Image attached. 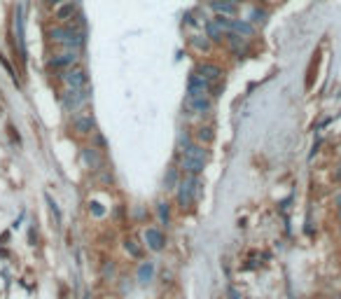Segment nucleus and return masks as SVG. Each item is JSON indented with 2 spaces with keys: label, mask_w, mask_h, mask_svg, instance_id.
Returning a JSON list of instances; mask_svg holds the SVG:
<instances>
[{
  "label": "nucleus",
  "mask_w": 341,
  "mask_h": 299,
  "mask_svg": "<svg viewBox=\"0 0 341 299\" xmlns=\"http://www.w3.org/2000/svg\"><path fill=\"white\" fill-rule=\"evenodd\" d=\"M199 196H201L199 176H185L182 183L178 185V206L182 211H185V208H192V206L199 201Z\"/></svg>",
  "instance_id": "1"
},
{
  "label": "nucleus",
  "mask_w": 341,
  "mask_h": 299,
  "mask_svg": "<svg viewBox=\"0 0 341 299\" xmlns=\"http://www.w3.org/2000/svg\"><path fill=\"white\" fill-rule=\"evenodd\" d=\"M49 37L52 42L63 44V47H70V49H77L84 44V31L82 28H72V26H56L49 31Z\"/></svg>",
  "instance_id": "2"
},
{
  "label": "nucleus",
  "mask_w": 341,
  "mask_h": 299,
  "mask_svg": "<svg viewBox=\"0 0 341 299\" xmlns=\"http://www.w3.org/2000/svg\"><path fill=\"white\" fill-rule=\"evenodd\" d=\"M89 101V87L84 89H66L61 94V103L66 110H80Z\"/></svg>",
  "instance_id": "3"
},
{
  "label": "nucleus",
  "mask_w": 341,
  "mask_h": 299,
  "mask_svg": "<svg viewBox=\"0 0 341 299\" xmlns=\"http://www.w3.org/2000/svg\"><path fill=\"white\" fill-rule=\"evenodd\" d=\"M75 63H77V54L75 52L56 54V56H52V59L47 61V71L66 73V71H70V68H75Z\"/></svg>",
  "instance_id": "4"
},
{
  "label": "nucleus",
  "mask_w": 341,
  "mask_h": 299,
  "mask_svg": "<svg viewBox=\"0 0 341 299\" xmlns=\"http://www.w3.org/2000/svg\"><path fill=\"white\" fill-rule=\"evenodd\" d=\"M210 82L204 79L199 73H192L187 79V98H201V96H208V91H210Z\"/></svg>",
  "instance_id": "5"
},
{
  "label": "nucleus",
  "mask_w": 341,
  "mask_h": 299,
  "mask_svg": "<svg viewBox=\"0 0 341 299\" xmlns=\"http://www.w3.org/2000/svg\"><path fill=\"white\" fill-rule=\"evenodd\" d=\"M63 82H66L68 89H84L89 84V75L82 68H70V71L63 73Z\"/></svg>",
  "instance_id": "6"
},
{
  "label": "nucleus",
  "mask_w": 341,
  "mask_h": 299,
  "mask_svg": "<svg viewBox=\"0 0 341 299\" xmlns=\"http://www.w3.org/2000/svg\"><path fill=\"white\" fill-rule=\"evenodd\" d=\"M145 246L154 250V253H162L164 248H166V236H164L162 229L157 227H147L145 229Z\"/></svg>",
  "instance_id": "7"
},
{
  "label": "nucleus",
  "mask_w": 341,
  "mask_h": 299,
  "mask_svg": "<svg viewBox=\"0 0 341 299\" xmlns=\"http://www.w3.org/2000/svg\"><path fill=\"white\" fill-rule=\"evenodd\" d=\"M94 126H96V122H94V114H91V112H77V114H72V129H75L77 133L87 136V133L94 131Z\"/></svg>",
  "instance_id": "8"
},
{
  "label": "nucleus",
  "mask_w": 341,
  "mask_h": 299,
  "mask_svg": "<svg viewBox=\"0 0 341 299\" xmlns=\"http://www.w3.org/2000/svg\"><path fill=\"white\" fill-rule=\"evenodd\" d=\"M75 14H77V5H75L72 0L56 5V9H54V17L59 19V21H63V24H72V17H75Z\"/></svg>",
  "instance_id": "9"
},
{
  "label": "nucleus",
  "mask_w": 341,
  "mask_h": 299,
  "mask_svg": "<svg viewBox=\"0 0 341 299\" xmlns=\"http://www.w3.org/2000/svg\"><path fill=\"white\" fill-rule=\"evenodd\" d=\"M185 110L189 114H201V112H206V110H210V101H208V96L185 98Z\"/></svg>",
  "instance_id": "10"
},
{
  "label": "nucleus",
  "mask_w": 341,
  "mask_h": 299,
  "mask_svg": "<svg viewBox=\"0 0 341 299\" xmlns=\"http://www.w3.org/2000/svg\"><path fill=\"white\" fill-rule=\"evenodd\" d=\"M210 7L217 12V17H234L239 12V5L232 2V0H213Z\"/></svg>",
  "instance_id": "11"
},
{
  "label": "nucleus",
  "mask_w": 341,
  "mask_h": 299,
  "mask_svg": "<svg viewBox=\"0 0 341 299\" xmlns=\"http://www.w3.org/2000/svg\"><path fill=\"white\" fill-rule=\"evenodd\" d=\"M229 33H236V36H241V37H252L255 36V26H252L250 21L232 19V24H229Z\"/></svg>",
  "instance_id": "12"
},
{
  "label": "nucleus",
  "mask_w": 341,
  "mask_h": 299,
  "mask_svg": "<svg viewBox=\"0 0 341 299\" xmlns=\"http://www.w3.org/2000/svg\"><path fill=\"white\" fill-rule=\"evenodd\" d=\"M197 73H199V75H201L204 79H208L210 84H215L217 79L222 77V71L217 68L215 63H201V66L197 68Z\"/></svg>",
  "instance_id": "13"
},
{
  "label": "nucleus",
  "mask_w": 341,
  "mask_h": 299,
  "mask_svg": "<svg viewBox=\"0 0 341 299\" xmlns=\"http://www.w3.org/2000/svg\"><path fill=\"white\" fill-rule=\"evenodd\" d=\"M206 37L210 40V42H222V40L227 37V31L217 24L215 19H213V21H206Z\"/></svg>",
  "instance_id": "14"
},
{
  "label": "nucleus",
  "mask_w": 341,
  "mask_h": 299,
  "mask_svg": "<svg viewBox=\"0 0 341 299\" xmlns=\"http://www.w3.org/2000/svg\"><path fill=\"white\" fill-rule=\"evenodd\" d=\"M204 164L206 161H199V159H192V157H182V171L187 173V176H199L201 171H204Z\"/></svg>",
  "instance_id": "15"
},
{
  "label": "nucleus",
  "mask_w": 341,
  "mask_h": 299,
  "mask_svg": "<svg viewBox=\"0 0 341 299\" xmlns=\"http://www.w3.org/2000/svg\"><path fill=\"white\" fill-rule=\"evenodd\" d=\"M185 157H192V159H199V161H206L208 152L204 145H199V143H192L187 150H185Z\"/></svg>",
  "instance_id": "16"
},
{
  "label": "nucleus",
  "mask_w": 341,
  "mask_h": 299,
  "mask_svg": "<svg viewBox=\"0 0 341 299\" xmlns=\"http://www.w3.org/2000/svg\"><path fill=\"white\" fill-rule=\"evenodd\" d=\"M154 276V264L152 262H143L140 264V269H138V283H150Z\"/></svg>",
  "instance_id": "17"
},
{
  "label": "nucleus",
  "mask_w": 341,
  "mask_h": 299,
  "mask_svg": "<svg viewBox=\"0 0 341 299\" xmlns=\"http://www.w3.org/2000/svg\"><path fill=\"white\" fill-rule=\"evenodd\" d=\"M175 185H178V168H169L164 178V189H175Z\"/></svg>",
  "instance_id": "18"
},
{
  "label": "nucleus",
  "mask_w": 341,
  "mask_h": 299,
  "mask_svg": "<svg viewBox=\"0 0 341 299\" xmlns=\"http://www.w3.org/2000/svg\"><path fill=\"white\" fill-rule=\"evenodd\" d=\"M197 141H199V145L210 143L213 141V129H210V126H199L197 129Z\"/></svg>",
  "instance_id": "19"
},
{
  "label": "nucleus",
  "mask_w": 341,
  "mask_h": 299,
  "mask_svg": "<svg viewBox=\"0 0 341 299\" xmlns=\"http://www.w3.org/2000/svg\"><path fill=\"white\" fill-rule=\"evenodd\" d=\"M84 159H87V164H91L94 168L101 166V157H99V152H96L94 148H87V150H84Z\"/></svg>",
  "instance_id": "20"
},
{
  "label": "nucleus",
  "mask_w": 341,
  "mask_h": 299,
  "mask_svg": "<svg viewBox=\"0 0 341 299\" xmlns=\"http://www.w3.org/2000/svg\"><path fill=\"white\" fill-rule=\"evenodd\" d=\"M157 213H159V220H162L164 224H169V220H170V208H169V203H166V201L157 203Z\"/></svg>",
  "instance_id": "21"
},
{
  "label": "nucleus",
  "mask_w": 341,
  "mask_h": 299,
  "mask_svg": "<svg viewBox=\"0 0 341 299\" xmlns=\"http://www.w3.org/2000/svg\"><path fill=\"white\" fill-rule=\"evenodd\" d=\"M192 44H194L197 49H204V52H206L208 47H210V40L204 37V36H194V37H192Z\"/></svg>",
  "instance_id": "22"
},
{
  "label": "nucleus",
  "mask_w": 341,
  "mask_h": 299,
  "mask_svg": "<svg viewBox=\"0 0 341 299\" xmlns=\"http://www.w3.org/2000/svg\"><path fill=\"white\" fill-rule=\"evenodd\" d=\"M264 19H267V12L264 9H252L250 12V24H264Z\"/></svg>",
  "instance_id": "23"
},
{
  "label": "nucleus",
  "mask_w": 341,
  "mask_h": 299,
  "mask_svg": "<svg viewBox=\"0 0 341 299\" xmlns=\"http://www.w3.org/2000/svg\"><path fill=\"white\" fill-rule=\"evenodd\" d=\"M124 246H126V250H129V253H131L134 257H140V248L136 246V241H134V238H126V243H124Z\"/></svg>",
  "instance_id": "24"
},
{
  "label": "nucleus",
  "mask_w": 341,
  "mask_h": 299,
  "mask_svg": "<svg viewBox=\"0 0 341 299\" xmlns=\"http://www.w3.org/2000/svg\"><path fill=\"white\" fill-rule=\"evenodd\" d=\"M334 208H337V211H341V192L334 194Z\"/></svg>",
  "instance_id": "25"
},
{
  "label": "nucleus",
  "mask_w": 341,
  "mask_h": 299,
  "mask_svg": "<svg viewBox=\"0 0 341 299\" xmlns=\"http://www.w3.org/2000/svg\"><path fill=\"white\" fill-rule=\"evenodd\" d=\"M91 211H94V215H103V208H101V203H91Z\"/></svg>",
  "instance_id": "26"
},
{
  "label": "nucleus",
  "mask_w": 341,
  "mask_h": 299,
  "mask_svg": "<svg viewBox=\"0 0 341 299\" xmlns=\"http://www.w3.org/2000/svg\"><path fill=\"white\" fill-rule=\"evenodd\" d=\"M227 295H229V299H243L241 295H239V292L234 290V288H229V290H227Z\"/></svg>",
  "instance_id": "27"
},
{
  "label": "nucleus",
  "mask_w": 341,
  "mask_h": 299,
  "mask_svg": "<svg viewBox=\"0 0 341 299\" xmlns=\"http://www.w3.org/2000/svg\"><path fill=\"white\" fill-rule=\"evenodd\" d=\"M334 178H337V183H341V164L337 166V171H334Z\"/></svg>",
  "instance_id": "28"
},
{
  "label": "nucleus",
  "mask_w": 341,
  "mask_h": 299,
  "mask_svg": "<svg viewBox=\"0 0 341 299\" xmlns=\"http://www.w3.org/2000/svg\"><path fill=\"white\" fill-rule=\"evenodd\" d=\"M47 5H61V2H68V0H45Z\"/></svg>",
  "instance_id": "29"
},
{
  "label": "nucleus",
  "mask_w": 341,
  "mask_h": 299,
  "mask_svg": "<svg viewBox=\"0 0 341 299\" xmlns=\"http://www.w3.org/2000/svg\"><path fill=\"white\" fill-rule=\"evenodd\" d=\"M337 218H339V220H341V211H337Z\"/></svg>",
  "instance_id": "30"
},
{
  "label": "nucleus",
  "mask_w": 341,
  "mask_h": 299,
  "mask_svg": "<svg viewBox=\"0 0 341 299\" xmlns=\"http://www.w3.org/2000/svg\"><path fill=\"white\" fill-rule=\"evenodd\" d=\"M337 299H341V295H339V297H337Z\"/></svg>",
  "instance_id": "31"
},
{
  "label": "nucleus",
  "mask_w": 341,
  "mask_h": 299,
  "mask_svg": "<svg viewBox=\"0 0 341 299\" xmlns=\"http://www.w3.org/2000/svg\"><path fill=\"white\" fill-rule=\"evenodd\" d=\"M339 231H341V227H339Z\"/></svg>",
  "instance_id": "32"
}]
</instances>
